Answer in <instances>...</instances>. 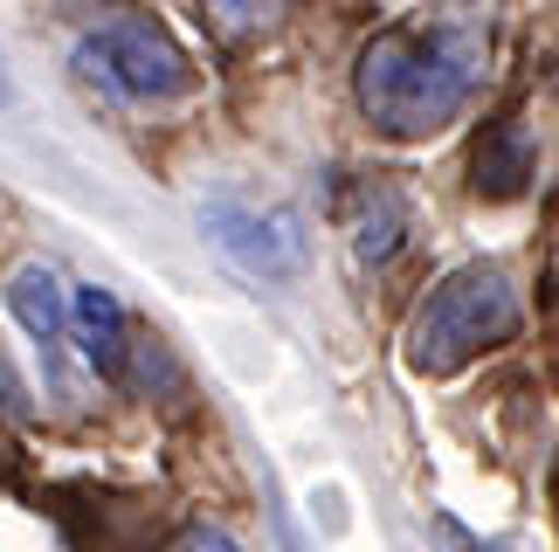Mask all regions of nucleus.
Masks as SVG:
<instances>
[{
  "label": "nucleus",
  "instance_id": "7ed1b4c3",
  "mask_svg": "<svg viewBox=\"0 0 559 552\" xmlns=\"http://www.w3.org/2000/svg\"><path fill=\"white\" fill-rule=\"evenodd\" d=\"M76 70L97 83L104 97L124 104H166L193 91V62L153 14H111L76 41Z\"/></svg>",
  "mask_w": 559,
  "mask_h": 552
},
{
  "label": "nucleus",
  "instance_id": "9d476101",
  "mask_svg": "<svg viewBox=\"0 0 559 552\" xmlns=\"http://www.w3.org/2000/svg\"><path fill=\"white\" fill-rule=\"evenodd\" d=\"M174 552H242V545H235L222 525H187V532L174 539Z\"/></svg>",
  "mask_w": 559,
  "mask_h": 552
},
{
  "label": "nucleus",
  "instance_id": "f03ea898",
  "mask_svg": "<svg viewBox=\"0 0 559 552\" xmlns=\"http://www.w3.org/2000/svg\"><path fill=\"white\" fill-rule=\"evenodd\" d=\"M519 332V290L498 263H463L421 297L415 325H407V367L428 380L463 373L477 352L504 346Z\"/></svg>",
  "mask_w": 559,
  "mask_h": 552
},
{
  "label": "nucleus",
  "instance_id": "0eeeda50",
  "mask_svg": "<svg viewBox=\"0 0 559 552\" xmlns=\"http://www.w3.org/2000/svg\"><path fill=\"white\" fill-rule=\"evenodd\" d=\"M70 338L76 352L91 359L104 380H124V352H132V332H124V304L104 284L70 290Z\"/></svg>",
  "mask_w": 559,
  "mask_h": 552
},
{
  "label": "nucleus",
  "instance_id": "20e7f679",
  "mask_svg": "<svg viewBox=\"0 0 559 552\" xmlns=\"http://www.w3.org/2000/svg\"><path fill=\"white\" fill-rule=\"evenodd\" d=\"M207 236L228 249L235 263L249 276H276V284H290L297 269H305V228H297L290 207H263V201H242V194H214L201 207Z\"/></svg>",
  "mask_w": 559,
  "mask_h": 552
},
{
  "label": "nucleus",
  "instance_id": "f8f14e48",
  "mask_svg": "<svg viewBox=\"0 0 559 552\" xmlns=\"http://www.w3.org/2000/svg\"><path fill=\"white\" fill-rule=\"evenodd\" d=\"M490 552H511V545H490Z\"/></svg>",
  "mask_w": 559,
  "mask_h": 552
},
{
  "label": "nucleus",
  "instance_id": "f257e3e1",
  "mask_svg": "<svg viewBox=\"0 0 559 552\" xmlns=\"http://www.w3.org/2000/svg\"><path fill=\"white\" fill-rule=\"evenodd\" d=\"M490 62V14H407L359 49L353 91L373 132L386 139H436L477 97Z\"/></svg>",
  "mask_w": 559,
  "mask_h": 552
},
{
  "label": "nucleus",
  "instance_id": "1a4fd4ad",
  "mask_svg": "<svg viewBox=\"0 0 559 552\" xmlns=\"http://www.w3.org/2000/svg\"><path fill=\"white\" fill-rule=\"evenodd\" d=\"M276 14H228V8H207L201 14V28L207 35H255V28H270Z\"/></svg>",
  "mask_w": 559,
  "mask_h": 552
},
{
  "label": "nucleus",
  "instance_id": "423d86ee",
  "mask_svg": "<svg viewBox=\"0 0 559 552\" xmlns=\"http://www.w3.org/2000/svg\"><path fill=\"white\" fill-rule=\"evenodd\" d=\"M532 166H539L532 132L519 118H498V124H484L477 153H469V187H477L484 201H519L532 187Z\"/></svg>",
  "mask_w": 559,
  "mask_h": 552
},
{
  "label": "nucleus",
  "instance_id": "39448f33",
  "mask_svg": "<svg viewBox=\"0 0 559 552\" xmlns=\"http://www.w3.org/2000/svg\"><path fill=\"white\" fill-rule=\"evenodd\" d=\"M8 311L21 317V332H28V346L41 359V380H49L56 394H70V297H62L56 269L49 263H21L8 276Z\"/></svg>",
  "mask_w": 559,
  "mask_h": 552
},
{
  "label": "nucleus",
  "instance_id": "9b49d317",
  "mask_svg": "<svg viewBox=\"0 0 559 552\" xmlns=\"http://www.w3.org/2000/svg\"><path fill=\"white\" fill-rule=\"evenodd\" d=\"M0 104H8V83H0Z\"/></svg>",
  "mask_w": 559,
  "mask_h": 552
},
{
  "label": "nucleus",
  "instance_id": "6e6552de",
  "mask_svg": "<svg viewBox=\"0 0 559 552\" xmlns=\"http://www.w3.org/2000/svg\"><path fill=\"white\" fill-rule=\"evenodd\" d=\"M401 242H407V201L380 187V194L359 207V221H353V263L359 269H380V263H394Z\"/></svg>",
  "mask_w": 559,
  "mask_h": 552
}]
</instances>
